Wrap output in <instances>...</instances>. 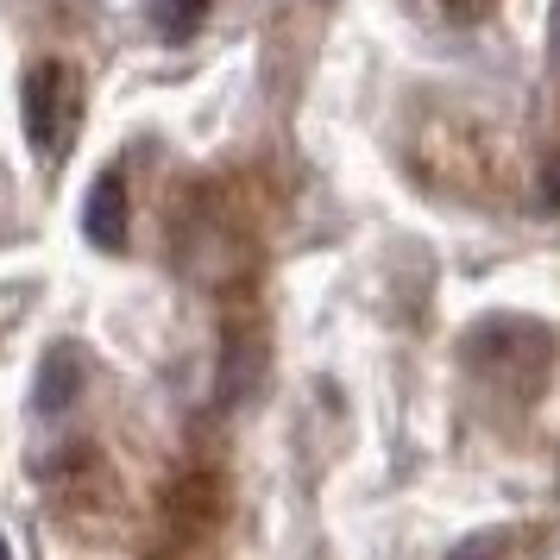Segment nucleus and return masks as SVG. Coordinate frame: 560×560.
Masks as SVG:
<instances>
[{"label":"nucleus","mask_w":560,"mask_h":560,"mask_svg":"<svg viewBox=\"0 0 560 560\" xmlns=\"http://www.w3.org/2000/svg\"><path fill=\"white\" fill-rule=\"evenodd\" d=\"M20 120H26V145L38 164H63L70 145H77V127H82V77L77 63L63 57H45L26 70V89H20Z\"/></svg>","instance_id":"obj_1"},{"label":"nucleus","mask_w":560,"mask_h":560,"mask_svg":"<svg viewBox=\"0 0 560 560\" xmlns=\"http://www.w3.org/2000/svg\"><path fill=\"white\" fill-rule=\"evenodd\" d=\"M82 233H89L102 253H127V183H120V171H102V183L89 189V202H82Z\"/></svg>","instance_id":"obj_2"},{"label":"nucleus","mask_w":560,"mask_h":560,"mask_svg":"<svg viewBox=\"0 0 560 560\" xmlns=\"http://www.w3.org/2000/svg\"><path fill=\"white\" fill-rule=\"evenodd\" d=\"M82 384H89V365H82V347L70 340H57L45 365H38V416H63V409L82 397Z\"/></svg>","instance_id":"obj_3"},{"label":"nucleus","mask_w":560,"mask_h":560,"mask_svg":"<svg viewBox=\"0 0 560 560\" xmlns=\"http://www.w3.org/2000/svg\"><path fill=\"white\" fill-rule=\"evenodd\" d=\"M145 13H152L158 38H171V45H183V38H196L208 20V0H145Z\"/></svg>","instance_id":"obj_4"},{"label":"nucleus","mask_w":560,"mask_h":560,"mask_svg":"<svg viewBox=\"0 0 560 560\" xmlns=\"http://www.w3.org/2000/svg\"><path fill=\"white\" fill-rule=\"evenodd\" d=\"M447 560H504V535H472V541H459Z\"/></svg>","instance_id":"obj_5"},{"label":"nucleus","mask_w":560,"mask_h":560,"mask_svg":"<svg viewBox=\"0 0 560 560\" xmlns=\"http://www.w3.org/2000/svg\"><path fill=\"white\" fill-rule=\"evenodd\" d=\"M541 202L560 208V152L548 158V164H541Z\"/></svg>","instance_id":"obj_6"},{"label":"nucleus","mask_w":560,"mask_h":560,"mask_svg":"<svg viewBox=\"0 0 560 560\" xmlns=\"http://www.w3.org/2000/svg\"><path fill=\"white\" fill-rule=\"evenodd\" d=\"M441 7H447L454 20H485V13H491V0H441Z\"/></svg>","instance_id":"obj_7"},{"label":"nucleus","mask_w":560,"mask_h":560,"mask_svg":"<svg viewBox=\"0 0 560 560\" xmlns=\"http://www.w3.org/2000/svg\"><path fill=\"white\" fill-rule=\"evenodd\" d=\"M548 38H555V63H560V0H555V13H548Z\"/></svg>","instance_id":"obj_8"},{"label":"nucleus","mask_w":560,"mask_h":560,"mask_svg":"<svg viewBox=\"0 0 560 560\" xmlns=\"http://www.w3.org/2000/svg\"><path fill=\"white\" fill-rule=\"evenodd\" d=\"M0 560H13V548H7V535H0Z\"/></svg>","instance_id":"obj_9"}]
</instances>
